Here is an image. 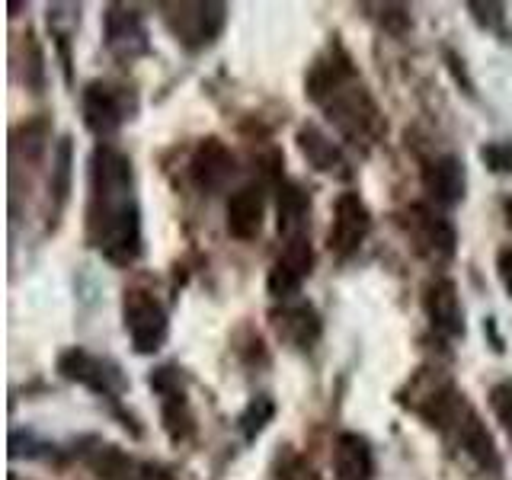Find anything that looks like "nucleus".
Masks as SVG:
<instances>
[{
    "mask_svg": "<svg viewBox=\"0 0 512 480\" xmlns=\"http://www.w3.org/2000/svg\"><path fill=\"white\" fill-rule=\"evenodd\" d=\"M87 240L112 266H132L141 256V205L128 154L109 141L90 154Z\"/></svg>",
    "mask_w": 512,
    "mask_h": 480,
    "instance_id": "obj_1",
    "label": "nucleus"
},
{
    "mask_svg": "<svg viewBox=\"0 0 512 480\" xmlns=\"http://www.w3.org/2000/svg\"><path fill=\"white\" fill-rule=\"evenodd\" d=\"M304 93L311 96V103L324 112L349 144H365L368 148V144H378L384 132H388V122H384L375 96L368 93L365 80L352 68L349 55L340 45H330L311 64L308 80H304Z\"/></svg>",
    "mask_w": 512,
    "mask_h": 480,
    "instance_id": "obj_2",
    "label": "nucleus"
},
{
    "mask_svg": "<svg viewBox=\"0 0 512 480\" xmlns=\"http://www.w3.org/2000/svg\"><path fill=\"white\" fill-rule=\"evenodd\" d=\"M413 410L423 416V420L439 429L442 436L452 442V448L474 461L480 471L487 474H500L503 461L500 452H496V442L490 436V429L484 426V420L477 416V410L468 404L455 384H439V388H429L420 400H413Z\"/></svg>",
    "mask_w": 512,
    "mask_h": 480,
    "instance_id": "obj_3",
    "label": "nucleus"
},
{
    "mask_svg": "<svg viewBox=\"0 0 512 480\" xmlns=\"http://www.w3.org/2000/svg\"><path fill=\"white\" fill-rule=\"evenodd\" d=\"M138 109L135 93L112 84V80H90L80 93V112H84V125L96 138H112L125 125V119H132Z\"/></svg>",
    "mask_w": 512,
    "mask_h": 480,
    "instance_id": "obj_4",
    "label": "nucleus"
},
{
    "mask_svg": "<svg viewBox=\"0 0 512 480\" xmlns=\"http://www.w3.org/2000/svg\"><path fill=\"white\" fill-rule=\"evenodd\" d=\"M400 228L407 231L413 250L429 263H448L455 256L458 247V234L455 224L448 221L436 205H410L404 215H400Z\"/></svg>",
    "mask_w": 512,
    "mask_h": 480,
    "instance_id": "obj_5",
    "label": "nucleus"
},
{
    "mask_svg": "<svg viewBox=\"0 0 512 480\" xmlns=\"http://www.w3.org/2000/svg\"><path fill=\"white\" fill-rule=\"evenodd\" d=\"M122 317H125L128 340H132V349L138 352V356H151V352H157L167 343L170 320H167L164 304H160L151 292H144V288L125 292Z\"/></svg>",
    "mask_w": 512,
    "mask_h": 480,
    "instance_id": "obj_6",
    "label": "nucleus"
},
{
    "mask_svg": "<svg viewBox=\"0 0 512 480\" xmlns=\"http://www.w3.org/2000/svg\"><path fill=\"white\" fill-rule=\"evenodd\" d=\"M160 10H167V29L189 52L208 48L221 36L224 23H228V7L224 4H160Z\"/></svg>",
    "mask_w": 512,
    "mask_h": 480,
    "instance_id": "obj_7",
    "label": "nucleus"
},
{
    "mask_svg": "<svg viewBox=\"0 0 512 480\" xmlns=\"http://www.w3.org/2000/svg\"><path fill=\"white\" fill-rule=\"evenodd\" d=\"M58 372L68 381L84 384V388H90L93 394L112 400V404L128 391V378L122 375V368L116 362L93 356V352L77 349V346L58 356Z\"/></svg>",
    "mask_w": 512,
    "mask_h": 480,
    "instance_id": "obj_8",
    "label": "nucleus"
},
{
    "mask_svg": "<svg viewBox=\"0 0 512 480\" xmlns=\"http://www.w3.org/2000/svg\"><path fill=\"white\" fill-rule=\"evenodd\" d=\"M103 42L109 48V55L122 64H132L151 52V39L148 29H144L141 13L125 4H109L103 10Z\"/></svg>",
    "mask_w": 512,
    "mask_h": 480,
    "instance_id": "obj_9",
    "label": "nucleus"
},
{
    "mask_svg": "<svg viewBox=\"0 0 512 480\" xmlns=\"http://www.w3.org/2000/svg\"><path fill=\"white\" fill-rule=\"evenodd\" d=\"M368 231H372V212H368V205L359 199V192H343L333 208V224L327 237L330 250L340 260H349L365 244Z\"/></svg>",
    "mask_w": 512,
    "mask_h": 480,
    "instance_id": "obj_10",
    "label": "nucleus"
},
{
    "mask_svg": "<svg viewBox=\"0 0 512 480\" xmlns=\"http://www.w3.org/2000/svg\"><path fill=\"white\" fill-rule=\"evenodd\" d=\"M151 388L160 394V420L170 442H186L192 436V413H189V400L183 391V375L180 368L173 365H160L157 372H151Z\"/></svg>",
    "mask_w": 512,
    "mask_h": 480,
    "instance_id": "obj_11",
    "label": "nucleus"
},
{
    "mask_svg": "<svg viewBox=\"0 0 512 480\" xmlns=\"http://www.w3.org/2000/svg\"><path fill=\"white\" fill-rule=\"evenodd\" d=\"M314 269V250H311V237H295V240H285V250L279 253V260L272 263L269 269V279L266 288L272 298L288 301L301 292L304 279L311 276Z\"/></svg>",
    "mask_w": 512,
    "mask_h": 480,
    "instance_id": "obj_12",
    "label": "nucleus"
},
{
    "mask_svg": "<svg viewBox=\"0 0 512 480\" xmlns=\"http://www.w3.org/2000/svg\"><path fill=\"white\" fill-rule=\"evenodd\" d=\"M423 311H426L429 327L439 336H445V340H461L464 336V308H461L458 285L452 279L436 276L426 282Z\"/></svg>",
    "mask_w": 512,
    "mask_h": 480,
    "instance_id": "obj_13",
    "label": "nucleus"
},
{
    "mask_svg": "<svg viewBox=\"0 0 512 480\" xmlns=\"http://www.w3.org/2000/svg\"><path fill=\"white\" fill-rule=\"evenodd\" d=\"M423 189L436 208H455L458 202H464V192H468V173H464L461 157L442 154L436 160H429V164L423 167Z\"/></svg>",
    "mask_w": 512,
    "mask_h": 480,
    "instance_id": "obj_14",
    "label": "nucleus"
},
{
    "mask_svg": "<svg viewBox=\"0 0 512 480\" xmlns=\"http://www.w3.org/2000/svg\"><path fill=\"white\" fill-rule=\"evenodd\" d=\"M237 164H234V154L228 151V144L218 141V138H205L196 154H192V183H196L202 192H221L224 186L231 183Z\"/></svg>",
    "mask_w": 512,
    "mask_h": 480,
    "instance_id": "obj_15",
    "label": "nucleus"
},
{
    "mask_svg": "<svg viewBox=\"0 0 512 480\" xmlns=\"http://www.w3.org/2000/svg\"><path fill=\"white\" fill-rule=\"evenodd\" d=\"M272 330L279 333V340L295 349H311L320 340V314L308 301H282L279 311H272Z\"/></svg>",
    "mask_w": 512,
    "mask_h": 480,
    "instance_id": "obj_16",
    "label": "nucleus"
},
{
    "mask_svg": "<svg viewBox=\"0 0 512 480\" xmlns=\"http://www.w3.org/2000/svg\"><path fill=\"white\" fill-rule=\"evenodd\" d=\"M263 218H266V196L263 186H240L234 196L228 199V231L237 240H253L263 231Z\"/></svg>",
    "mask_w": 512,
    "mask_h": 480,
    "instance_id": "obj_17",
    "label": "nucleus"
},
{
    "mask_svg": "<svg viewBox=\"0 0 512 480\" xmlns=\"http://www.w3.org/2000/svg\"><path fill=\"white\" fill-rule=\"evenodd\" d=\"M333 474L336 480H372L375 455L372 445L359 432H343L333 442Z\"/></svg>",
    "mask_w": 512,
    "mask_h": 480,
    "instance_id": "obj_18",
    "label": "nucleus"
},
{
    "mask_svg": "<svg viewBox=\"0 0 512 480\" xmlns=\"http://www.w3.org/2000/svg\"><path fill=\"white\" fill-rule=\"evenodd\" d=\"M298 148H301L304 160H308V164L320 173L340 176V180H346V176L352 173L343 151H340V144H333V138H327L317 125L298 128Z\"/></svg>",
    "mask_w": 512,
    "mask_h": 480,
    "instance_id": "obj_19",
    "label": "nucleus"
},
{
    "mask_svg": "<svg viewBox=\"0 0 512 480\" xmlns=\"http://www.w3.org/2000/svg\"><path fill=\"white\" fill-rule=\"evenodd\" d=\"M276 212H279V234H282L285 240L308 237V224H311V196H308V192H304L298 183H292V180H282V183H279Z\"/></svg>",
    "mask_w": 512,
    "mask_h": 480,
    "instance_id": "obj_20",
    "label": "nucleus"
},
{
    "mask_svg": "<svg viewBox=\"0 0 512 480\" xmlns=\"http://www.w3.org/2000/svg\"><path fill=\"white\" fill-rule=\"evenodd\" d=\"M87 468L100 477V480H138L141 468L128 458L119 445H109V442H93V448L84 455Z\"/></svg>",
    "mask_w": 512,
    "mask_h": 480,
    "instance_id": "obj_21",
    "label": "nucleus"
},
{
    "mask_svg": "<svg viewBox=\"0 0 512 480\" xmlns=\"http://www.w3.org/2000/svg\"><path fill=\"white\" fill-rule=\"evenodd\" d=\"M272 416H276V404H272V397H266V394H256L250 404L244 407V413H240V420H237V426H240V432H244V439L247 442H253L260 432L272 423Z\"/></svg>",
    "mask_w": 512,
    "mask_h": 480,
    "instance_id": "obj_22",
    "label": "nucleus"
},
{
    "mask_svg": "<svg viewBox=\"0 0 512 480\" xmlns=\"http://www.w3.org/2000/svg\"><path fill=\"white\" fill-rule=\"evenodd\" d=\"M490 407L496 420H500V426L506 429V436L512 439V381H500L490 391Z\"/></svg>",
    "mask_w": 512,
    "mask_h": 480,
    "instance_id": "obj_23",
    "label": "nucleus"
},
{
    "mask_svg": "<svg viewBox=\"0 0 512 480\" xmlns=\"http://www.w3.org/2000/svg\"><path fill=\"white\" fill-rule=\"evenodd\" d=\"M480 157L493 173H509L512 170V144L509 141H490L487 148H480Z\"/></svg>",
    "mask_w": 512,
    "mask_h": 480,
    "instance_id": "obj_24",
    "label": "nucleus"
},
{
    "mask_svg": "<svg viewBox=\"0 0 512 480\" xmlns=\"http://www.w3.org/2000/svg\"><path fill=\"white\" fill-rule=\"evenodd\" d=\"M496 272H500V282L506 288V295L512 298V244H506L496 253Z\"/></svg>",
    "mask_w": 512,
    "mask_h": 480,
    "instance_id": "obj_25",
    "label": "nucleus"
},
{
    "mask_svg": "<svg viewBox=\"0 0 512 480\" xmlns=\"http://www.w3.org/2000/svg\"><path fill=\"white\" fill-rule=\"evenodd\" d=\"M138 480H176L170 468L164 464H141V477Z\"/></svg>",
    "mask_w": 512,
    "mask_h": 480,
    "instance_id": "obj_26",
    "label": "nucleus"
}]
</instances>
